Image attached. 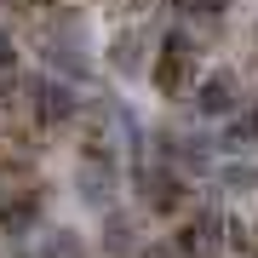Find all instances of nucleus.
I'll use <instances>...</instances> for the list:
<instances>
[{"label": "nucleus", "instance_id": "2", "mask_svg": "<svg viewBox=\"0 0 258 258\" xmlns=\"http://www.w3.org/2000/svg\"><path fill=\"white\" fill-rule=\"evenodd\" d=\"M132 184H138V201L149 212H184L189 207V178L178 172L172 161H132Z\"/></svg>", "mask_w": 258, "mask_h": 258}, {"label": "nucleus", "instance_id": "7", "mask_svg": "<svg viewBox=\"0 0 258 258\" xmlns=\"http://www.w3.org/2000/svg\"><path fill=\"white\" fill-rule=\"evenodd\" d=\"M103 252L109 258H132L138 252V224L126 212H115V207H103Z\"/></svg>", "mask_w": 258, "mask_h": 258}, {"label": "nucleus", "instance_id": "1", "mask_svg": "<svg viewBox=\"0 0 258 258\" xmlns=\"http://www.w3.org/2000/svg\"><path fill=\"white\" fill-rule=\"evenodd\" d=\"M149 81H155L161 98H184L195 86V40H189V29H166L161 57L149 63Z\"/></svg>", "mask_w": 258, "mask_h": 258}, {"label": "nucleus", "instance_id": "11", "mask_svg": "<svg viewBox=\"0 0 258 258\" xmlns=\"http://www.w3.org/2000/svg\"><path fill=\"white\" fill-rule=\"evenodd\" d=\"M46 63H52V69H63L69 81H81V75H86V52H81V35H63V40H52V46H46Z\"/></svg>", "mask_w": 258, "mask_h": 258}, {"label": "nucleus", "instance_id": "10", "mask_svg": "<svg viewBox=\"0 0 258 258\" xmlns=\"http://www.w3.org/2000/svg\"><path fill=\"white\" fill-rule=\"evenodd\" d=\"M258 144V109H230L224 115V138H218V149H252Z\"/></svg>", "mask_w": 258, "mask_h": 258}, {"label": "nucleus", "instance_id": "6", "mask_svg": "<svg viewBox=\"0 0 258 258\" xmlns=\"http://www.w3.org/2000/svg\"><path fill=\"white\" fill-rule=\"evenodd\" d=\"M75 184H81V201H86V207L103 212V207L115 201V155H86Z\"/></svg>", "mask_w": 258, "mask_h": 258}, {"label": "nucleus", "instance_id": "8", "mask_svg": "<svg viewBox=\"0 0 258 258\" xmlns=\"http://www.w3.org/2000/svg\"><path fill=\"white\" fill-rule=\"evenodd\" d=\"M109 63H115V75H126V81H138V75L149 69V63H144V35H138V29H120V35L109 40Z\"/></svg>", "mask_w": 258, "mask_h": 258}, {"label": "nucleus", "instance_id": "13", "mask_svg": "<svg viewBox=\"0 0 258 258\" xmlns=\"http://www.w3.org/2000/svg\"><path fill=\"white\" fill-rule=\"evenodd\" d=\"M224 189L252 195V189H258V161H235V166H224Z\"/></svg>", "mask_w": 258, "mask_h": 258}, {"label": "nucleus", "instance_id": "9", "mask_svg": "<svg viewBox=\"0 0 258 258\" xmlns=\"http://www.w3.org/2000/svg\"><path fill=\"white\" fill-rule=\"evenodd\" d=\"M212 149H218V144H212V138H201V132H189V138H178L172 144V166H178V172H195V178H201V172H212Z\"/></svg>", "mask_w": 258, "mask_h": 258}, {"label": "nucleus", "instance_id": "5", "mask_svg": "<svg viewBox=\"0 0 258 258\" xmlns=\"http://www.w3.org/2000/svg\"><path fill=\"white\" fill-rule=\"evenodd\" d=\"M189 92H195V109L212 115V120H224L230 109H241V81H235L230 69H212L207 81H195V86H189Z\"/></svg>", "mask_w": 258, "mask_h": 258}, {"label": "nucleus", "instance_id": "15", "mask_svg": "<svg viewBox=\"0 0 258 258\" xmlns=\"http://www.w3.org/2000/svg\"><path fill=\"white\" fill-rule=\"evenodd\" d=\"M12 63H18V46H12L6 29H0V69H12Z\"/></svg>", "mask_w": 258, "mask_h": 258}, {"label": "nucleus", "instance_id": "4", "mask_svg": "<svg viewBox=\"0 0 258 258\" xmlns=\"http://www.w3.org/2000/svg\"><path fill=\"white\" fill-rule=\"evenodd\" d=\"M29 98H35V120H40V126H63V120L81 115L75 86L69 81H52V75H35V81H29Z\"/></svg>", "mask_w": 258, "mask_h": 258}, {"label": "nucleus", "instance_id": "3", "mask_svg": "<svg viewBox=\"0 0 258 258\" xmlns=\"http://www.w3.org/2000/svg\"><path fill=\"white\" fill-rule=\"evenodd\" d=\"M224 235H230V224H224V212L207 201V207H195L189 218L178 224V241H172V252H178V258H212V252L224 247Z\"/></svg>", "mask_w": 258, "mask_h": 258}, {"label": "nucleus", "instance_id": "12", "mask_svg": "<svg viewBox=\"0 0 258 258\" xmlns=\"http://www.w3.org/2000/svg\"><path fill=\"white\" fill-rule=\"evenodd\" d=\"M40 258H86V241L75 230H46L40 235Z\"/></svg>", "mask_w": 258, "mask_h": 258}, {"label": "nucleus", "instance_id": "14", "mask_svg": "<svg viewBox=\"0 0 258 258\" xmlns=\"http://www.w3.org/2000/svg\"><path fill=\"white\" fill-rule=\"evenodd\" d=\"M132 258H178V252H172V241H149V247H138Z\"/></svg>", "mask_w": 258, "mask_h": 258}]
</instances>
